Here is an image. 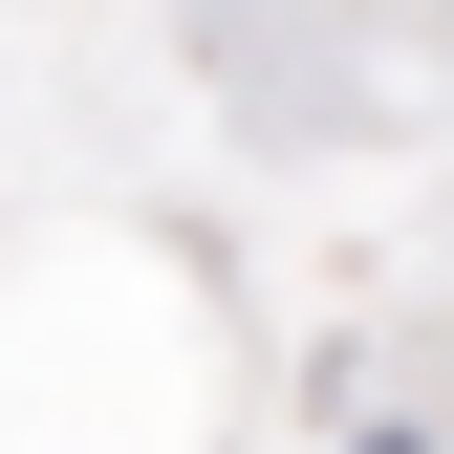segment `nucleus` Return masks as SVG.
Here are the masks:
<instances>
[{"mask_svg": "<svg viewBox=\"0 0 454 454\" xmlns=\"http://www.w3.org/2000/svg\"><path fill=\"white\" fill-rule=\"evenodd\" d=\"M347 454H433V433H347Z\"/></svg>", "mask_w": 454, "mask_h": 454, "instance_id": "1", "label": "nucleus"}]
</instances>
